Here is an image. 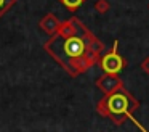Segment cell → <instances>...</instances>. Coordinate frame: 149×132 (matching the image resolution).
I'll list each match as a JSON object with an SVG mask.
<instances>
[{
  "instance_id": "1",
  "label": "cell",
  "mask_w": 149,
  "mask_h": 132,
  "mask_svg": "<svg viewBox=\"0 0 149 132\" xmlns=\"http://www.w3.org/2000/svg\"><path fill=\"white\" fill-rule=\"evenodd\" d=\"M128 108H130V98L122 90L109 95L106 100V109L111 114H123V113L128 111Z\"/></svg>"
},
{
  "instance_id": "2",
  "label": "cell",
  "mask_w": 149,
  "mask_h": 132,
  "mask_svg": "<svg viewBox=\"0 0 149 132\" xmlns=\"http://www.w3.org/2000/svg\"><path fill=\"white\" fill-rule=\"evenodd\" d=\"M85 48H87V45H85L84 39L79 35H71L63 42L61 50L66 58H79L85 53Z\"/></svg>"
},
{
  "instance_id": "3",
  "label": "cell",
  "mask_w": 149,
  "mask_h": 132,
  "mask_svg": "<svg viewBox=\"0 0 149 132\" xmlns=\"http://www.w3.org/2000/svg\"><path fill=\"white\" fill-rule=\"evenodd\" d=\"M117 47V44H116ZM116 47H114L112 52H109L107 55H104L103 60H101V68L106 74L109 76H114V74H119L123 68V60L119 53L116 52Z\"/></svg>"
},
{
  "instance_id": "4",
  "label": "cell",
  "mask_w": 149,
  "mask_h": 132,
  "mask_svg": "<svg viewBox=\"0 0 149 132\" xmlns=\"http://www.w3.org/2000/svg\"><path fill=\"white\" fill-rule=\"evenodd\" d=\"M84 2H85V0H61V3L64 6H68L69 10H77Z\"/></svg>"
},
{
  "instance_id": "5",
  "label": "cell",
  "mask_w": 149,
  "mask_h": 132,
  "mask_svg": "<svg viewBox=\"0 0 149 132\" xmlns=\"http://www.w3.org/2000/svg\"><path fill=\"white\" fill-rule=\"evenodd\" d=\"M15 2H16V0H0V15H3Z\"/></svg>"
}]
</instances>
